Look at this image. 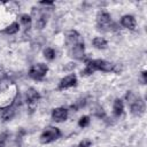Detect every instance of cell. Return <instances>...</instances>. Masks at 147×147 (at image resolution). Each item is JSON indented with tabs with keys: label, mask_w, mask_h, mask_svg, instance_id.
Returning <instances> with one entry per match:
<instances>
[{
	"label": "cell",
	"mask_w": 147,
	"mask_h": 147,
	"mask_svg": "<svg viewBox=\"0 0 147 147\" xmlns=\"http://www.w3.org/2000/svg\"><path fill=\"white\" fill-rule=\"evenodd\" d=\"M141 79H142V83L146 84V82H147V72L145 70L141 72Z\"/></svg>",
	"instance_id": "cell-25"
},
{
	"label": "cell",
	"mask_w": 147,
	"mask_h": 147,
	"mask_svg": "<svg viewBox=\"0 0 147 147\" xmlns=\"http://www.w3.org/2000/svg\"><path fill=\"white\" fill-rule=\"evenodd\" d=\"M40 5H42V6H54V2L53 1H41Z\"/></svg>",
	"instance_id": "cell-26"
},
{
	"label": "cell",
	"mask_w": 147,
	"mask_h": 147,
	"mask_svg": "<svg viewBox=\"0 0 147 147\" xmlns=\"http://www.w3.org/2000/svg\"><path fill=\"white\" fill-rule=\"evenodd\" d=\"M18 30H20L18 23H17V22H13L11 24H9V25L3 30V32H5L6 34H15V33L18 32Z\"/></svg>",
	"instance_id": "cell-17"
},
{
	"label": "cell",
	"mask_w": 147,
	"mask_h": 147,
	"mask_svg": "<svg viewBox=\"0 0 147 147\" xmlns=\"http://www.w3.org/2000/svg\"><path fill=\"white\" fill-rule=\"evenodd\" d=\"M65 36H67V42H68V44H71L72 46L76 45V44H78V42H82V41H83L82 38H80V34H79L77 31H75V30L68 31Z\"/></svg>",
	"instance_id": "cell-13"
},
{
	"label": "cell",
	"mask_w": 147,
	"mask_h": 147,
	"mask_svg": "<svg viewBox=\"0 0 147 147\" xmlns=\"http://www.w3.org/2000/svg\"><path fill=\"white\" fill-rule=\"evenodd\" d=\"M32 13L37 16V18H36V29L42 30L46 26V24H47V15L45 13L40 11L39 9H37V11H36L34 8H32Z\"/></svg>",
	"instance_id": "cell-10"
},
{
	"label": "cell",
	"mask_w": 147,
	"mask_h": 147,
	"mask_svg": "<svg viewBox=\"0 0 147 147\" xmlns=\"http://www.w3.org/2000/svg\"><path fill=\"white\" fill-rule=\"evenodd\" d=\"M44 56H45L46 60L53 61V60L55 59V51H54V48H52V47H46V48L44 49Z\"/></svg>",
	"instance_id": "cell-19"
},
{
	"label": "cell",
	"mask_w": 147,
	"mask_h": 147,
	"mask_svg": "<svg viewBox=\"0 0 147 147\" xmlns=\"http://www.w3.org/2000/svg\"><path fill=\"white\" fill-rule=\"evenodd\" d=\"M18 105H20V93L17 92V93H16V95H15V98L13 99V101H11V103H10V105H8V106H6V107L0 108V110H1L0 116H1L2 121L8 122V121H10L11 118H14V117H15V115H16V113H17Z\"/></svg>",
	"instance_id": "cell-3"
},
{
	"label": "cell",
	"mask_w": 147,
	"mask_h": 147,
	"mask_svg": "<svg viewBox=\"0 0 147 147\" xmlns=\"http://www.w3.org/2000/svg\"><path fill=\"white\" fill-rule=\"evenodd\" d=\"M91 111H92V114H93L94 116H96V117H99V118H103V117L106 116V113H105L103 108H102L101 106H99V105H96Z\"/></svg>",
	"instance_id": "cell-20"
},
{
	"label": "cell",
	"mask_w": 147,
	"mask_h": 147,
	"mask_svg": "<svg viewBox=\"0 0 147 147\" xmlns=\"http://www.w3.org/2000/svg\"><path fill=\"white\" fill-rule=\"evenodd\" d=\"M10 85H11V79L7 75L2 74L0 76V93H3L6 91H8Z\"/></svg>",
	"instance_id": "cell-14"
},
{
	"label": "cell",
	"mask_w": 147,
	"mask_h": 147,
	"mask_svg": "<svg viewBox=\"0 0 147 147\" xmlns=\"http://www.w3.org/2000/svg\"><path fill=\"white\" fill-rule=\"evenodd\" d=\"M72 147H78V146H72Z\"/></svg>",
	"instance_id": "cell-27"
},
{
	"label": "cell",
	"mask_w": 147,
	"mask_h": 147,
	"mask_svg": "<svg viewBox=\"0 0 147 147\" xmlns=\"http://www.w3.org/2000/svg\"><path fill=\"white\" fill-rule=\"evenodd\" d=\"M75 68H76V63L70 62V63H68V64L63 68V70H64V71H71V70H74Z\"/></svg>",
	"instance_id": "cell-24"
},
{
	"label": "cell",
	"mask_w": 147,
	"mask_h": 147,
	"mask_svg": "<svg viewBox=\"0 0 147 147\" xmlns=\"http://www.w3.org/2000/svg\"><path fill=\"white\" fill-rule=\"evenodd\" d=\"M68 118V109L64 107H57L52 110V119L55 122H64Z\"/></svg>",
	"instance_id": "cell-8"
},
{
	"label": "cell",
	"mask_w": 147,
	"mask_h": 147,
	"mask_svg": "<svg viewBox=\"0 0 147 147\" xmlns=\"http://www.w3.org/2000/svg\"><path fill=\"white\" fill-rule=\"evenodd\" d=\"M8 137H9L8 131H3L0 134V147H6V142L8 140Z\"/></svg>",
	"instance_id": "cell-22"
},
{
	"label": "cell",
	"mask_w": 147,
	"mask_h": 147,
	"mask_svg": "<svg viewBox=\"0 0 147 147\" xmlns=\"http://www.w3.org/2000/svg\"><path fill=\"white\" fill-rule=\"evenodd\" d=\"M92 45H93L95 48H98V49H105V48H107L108 42H107V40H106L105 38H102V37H95V38L92 40Z\"/></svg>",
	"instance_id": "cell-16"
},
{
	"label": "cell",
	"mask_w": 147,
	"mask_h": 147,
	"mask_svg": "<svg viewBox=\"0 0 147 147\" xmlns=\"http://www.w3.org/2000/svg\"><path fill=\"white\" fill-rule=\"evenodd\" d=\"M91 145H92V141L90 139H83L77 146L78 147H91Z\"/></svg>",
	"instance_id": "cell-23"
},
{
	"label": "cell",
	"mask_w": 147,
	"mask_h": 147,
	"mask_svg": "<svg viewBox=\"0 0 147 147\" xmlns=\"http://www.w3.org/2000/svg\"><path fill=\"white\" fill-rule=\"evenodd\" d=\"M60 137H61V131L57 127H55V126H48L40 134V142L41 144H49V142L55 141Z\"/></svg>",
	"instance_id": "cell-4"
},
{
	"label": "cell",
	"mask_w": 147,
	"mask_h": 147,
	"mask_svg": "<svg viewBox=\"0 0 147 147\" xmlns=\"http://www.w3.org/2000/svg\"><path fill=\"white\" fill-rule=\"evenodd\" d=\"M77 85V77L75 74H70L65 77H63L59 83V90H65L70 88Z\"/></svg>",
	"instance_id": "cell-7"
},
{
	"label": "cell",
	"mask_w": 147,
	"mask_h": 147,
	"mask_svg": "<svg viewBox=\"0 0 147 147\" xmlns=\"http://www.w3.org/2000/svg\"><path fill=\"white\" fill-rule=\"evenodd\" d=\"M25 96H26V102H28V105H29L30 107H33V106L38 102V100L40 99L39 92H38L37 90L32 88V87H30V88L26 91Z\"/></svg>",
	"instance_id": "cell-11"
},
{
	"label": "cell",
	"mask_w": 147,
	"mask_h": 147,
	"mask_svg": "<svg viewBox=\"0 0 147 147\" xmlns=\"http://www.w3.org/2000/svg\"><path fill=\"white\" fill-rule=\"evenodd\" d=\"M84 55H85V45H84V41L82 42H78L76 45L72 46L71 48V52H70V56L76 59V60H83L84 59Z\"/></svg>",
	"instance_id": "cell-9"
},
{
	"label": "cell",
	"mask_w": 147,
	"mask_h": 147,
	"mask_svg": "<svg viewBox=\"0 0 147 147\" xmlns=\"http://www.w3.org/2000/svg\"><path fill=\"white\" fill-rule=\"evenodd\" d=\"M124 110V103L121 99H115L114 103H113V113L116 117H119L123 114Z\"/></svg>",
	"instance_id": "cell-15"
},
{
	"label": "cell",
	"mask_w": 147,
	"mask_h": 147,
	"mask_svg": "<svg viewBox=\"0 0 147 147\" xmlns=\"http://www.w3.org/2000/svg\"><path fill=\"white\" fill-rule=\"evenodd\" d=\"M96 23H98L99 28L102 29V30H105V31H110V30H114L116 28L115 24L111 21V17H110L109 13H107L105 10H102V11H100L98 14V16H96Z\"/></svg>",
	"instance_id": "cell-5"
},
{
	"label": "cell",
	"mask_w": 147,
	"mask_h": 147,
	"mask_svg": "<svg viewBox=\"0 0 147 147\" xmlns=\"http://www.w3.org/2000/svg\"><path fill=\"white\" fill-rule=\"evenodd\" d=\"M20 21H21V23L24 25V28H25V29H29V28L31 26L32 18H31V16H30V15H28V14H23V15H21Z\"/></svg>",
	"instance_id": "cell-18"
},
{
	"label": "cell",
	"mask_w": 147,
	"mask_h": 147,
	"mask_svg": "<svg viewBox=\"0 0 147 147\" xmlns=\"http://www.w3.org/2000/svg\"><path fill=\"white\" fill-rule=\"evenodd\" d=\"M90 122H91V119L88 116H82L78 121V126L79 127H86V126H88Z\"/></svg>",
	"instance_id": "cell-21"
},
{
	"label": "cell",
	"mask_w": 147,
	"mask_h": 147,
	"mask_svg": "<svg viewBox=\"0 0 147 147\" xmlns=\"http://www.w3.org/2000/svg\"><path fill=\"white\" fill-rule=\"evenodd\" d=\"M85 63H86V65H85L84 70H82V72H80V75L84 76V77L92 75L96 70H101L103 72L114 71V65H115V64H113V63H110L106 60H101V59H96V60L86 59Z\"/></svg>",
	"instance_id": "cell-1"
},
{
	"label": "cell",
	"mask_w": 147,
	"mask_h": 147,
	"mask_svg": "<svg viewBox=\"0 0 147 147\" xmlns=\"http://www.w3.org/2000/svg\"><path fill=\"white\" fill-rule=\"evenodd\" d=\"M125 100L130 107L132 115L141 116L145 113V101L139 94H136L133 91H127L125 94Z\"/></svg>",
	"instance_id": "cell-2"
},
{
	"label": "cell",
	"mask_w": 147,
	"mask_h": 147,
	"mask_svg": "<svg viewBox=\"0 0 147 147\" xmlns=\"http://www.w3.org/2000/svg\"><path fill=\"white\" fill-rule=\"evenodd\" d=\"M48 71V67L45 63H37L29 70V76L34 80H41Z\"/></svg>",
	"instance_id": "cell-6"
},
{
	"label": "cell",
	"mask_w": 147,
	"mask_h": 147,
	"mask_svg": "<svg viewBox=\"0 0 147 147\" xmlns=\"http://www.w3.org/2000/svg\"><path fill=\"white\" fill-rule=\"evenodd\" d=\"M121 24L122 26L129 29V30H134L136 28V18L132 15H124L121 18Z\"/></svg>",
	"instance_id": "cell-12"
}]
</instances>
